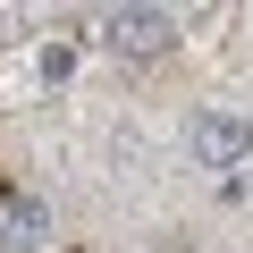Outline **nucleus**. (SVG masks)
Here are the masks:
<instances>
[{
    "label": "nucleus",
    "mask_w": 253,
    "mask_h": 253,
    "mask_svg": "<svg viewBox=\"0 0 253 253\" xmlns=\"http://www.w3.org/2000/svg\"><path fill=\"white\" fill-rule=\"evenodd\" d=\"M186 144H194L203 169H236V161H253V118L245 110H194Z\"/></svg>",
    "instance_id": "1"
},
{
    "label": "nucleus",
    "mask_w": 253,
    "mask_h": 253,
    "mask_svg": "<svg viewBox=\"0 0 253 253\" xmlns=\"http://www.w3.org/2000/svg\"><path fill=\"white\" fill-rule=\"evenodd\" d=\"M101 42H110L118 59H161V51L177 42V17H169V9H110V17H101Z\"/></svg>",
    "instance_id": "2"
}]
</instances>
